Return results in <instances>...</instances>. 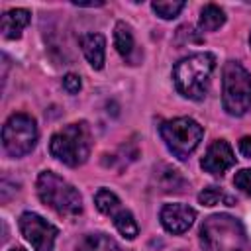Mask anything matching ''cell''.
I'll use <instances>...</instances> for the list:
<instances>
[{"label":"cell","instance_id":"6da1fadb","mask_svg":"<svg viewBox=\"0 0 251 251\" xmlns=\"http://www.w3.org/2000/svg\"><path fill=\"white\" fill-rule=\"evenodd\" d=\"M202 251H251V239L243 224L231 214L208 216L198 231Z\"/></svg>","mask_w":251,"mask_h":251},{"label":"cell","instance_id":"7a4b0ae2","mask_svg":"<svg viewBox=\"0 0 251 251\" xmlns=\"http://www.w3.org/2000/svg\"><path fill=\"white\" fill-rule=\"evenodd\" d=\"M214 69L216 57L212 53L204 51L182 57L173 67V82L176 92L188 100H202L208 92Z\"/></svg>","mask_w":251,"mask_h":251},{"label":"cell","instance_id":"3957f363","mask_svg":"<svg viewBox=\"0 0 251 251\" xmlns=\"http://www.w3.org/2000/svg\"><path fill=\"white\" fill-rule=\"evenodd\" d=\"M92 149V131L86 122H75L59 131H55L49 139V153L59 163L67 167H80L88 161Z\"/></svg>","mask_w":251,"mask_h":251},{"label":"cell","instance_id":"277c9868","mask_svg":"<svg viewBox=\"0 0 251 251\" xmlns=\"http://www.w3.org/2000/svg\"><path fill=\"white\" fill-rule=\"evenodd\" d=\"M35 190L39 200L63 218H75L82 212L80 192L53 171H41L37 175Z\"/></svg>","mask_w":251,"mask_h":251},{"label":"cell","instance_id":"5b68a950","mask_svg":"<svg viewBox=\"0 0 251 251\" xmlns=\"http://www.w3.org/2000/svg\"><path fill=\"white\" fill-rule=\"evenodd\" d=\"M222 104L235 118L251 110V73L237 61H226L222 69Z\"/></svg>","mask_w":251,"mask_h":251},{"label":"cell","instance_id":"8992f818","mask_svg":"<svg viewBox=\"0 0 251 251\" xmlns=\"http://www.w3.org/2000/svg\"><path fill=\"white\" fill-rule=\"evenodd\" d=\"M161 139L165 141L167 149L180 161L188 159V155L200 145L204 129L192 118H173L159 126Z\"/></svg>","mask_w":251,"mask_h":251},{"label":"cell","instance_id":"52a82bcc","mask_svg":"<svg viewBox=\"0 0 251 251\" xmlns=\"http://www.w3.org/2000/svg\"><path fill=\"white\" fill-rule=\"evenodd\" d=\"M37 124L29 114H12L2 127V145L10 157H24L31 153L37 143Z\"/></svg>","mask_w":251,"mask_h":251},{"label":"cell","instance_id":"ba28073f","mask_svg":"<svg viewBox=\"0 0 251 251\" xmlns=\"http://www.w3.org/2000/svg\"><path fill=\"white\" fill-rule=\"evenodd\" d=\"M18 227L33 251H53L59 229L35 212H24L18 220Z\"/></svg>","mask_w":251,"mask_h":251},{"label":"cell","instance_id":"9c48e42d","mask_svg":"<svg viewBox=\"0 0 251 251\" xmlns=\"http://www.w3.org/2000/svg\"><path fill=\"white\" fill-rule=\"evenodd\" d=\"M194 220H196L194 208H190V206H186V204H178V202H175V204H165V206L161 208V212H159V222H161V226H163L169 233H173V235H180V233L188 231V229L192 227Z\"/></svg>","mask_w":251,"mask_h":251},{"label":"cell","instance_id":"30bf717a","mask_svg":"<svg viewBox=\"0 0 251 251\" xmlns=\"http://www.w3.org/2000/svg\"><path fill=\"white\" fill-rule=\"evenodd\" d=\"M233 165H235V155H233L231 145L226 139H216L206 149V153H204V157L200 161V167L206 173L214 175V176H222Z\"/></svg>","mask_w":251,"mask_h":251},{"label":"cell","instance_id":"8fae6325","mask_svg":"<svg viewBox=\"0 0 251 251\" xmlns=\"http://www.w3.org/2000/svg\"><path fill=\"white\" fill-rule=\"evenodd\" d=\"M80 49L88 61V65L96 71H100L104 67L106 61V37L102 33H84L78 39Z\"/></svg>","mask_w":251,"mask_h":251},{"label":"cell","instance_id":"7c38bea8","mask_svg":"<svg viewBox=\"0 0 251 251\" xmlns=\"http://www.w3.org/2000/svg\"><path fill=\"white\" fill-rule=\"evenodd\" d=\"M31 14L25 8H12L2 16V35L4 39H18L24 27L29 24Z\"/></svg>","mask_w":251,"mask_h":251},{"label":"cell","instance_id":"4fadbf2b","mask_svg":"<svg viewBox=\"0 0 251 251\" xmlns=\"http://www.w3.org/2000/svg\"><path fill=\"white\" fill-rule=\"evenodd\" d=\"M226 24V14L220 6L216 4H206L200 10V18H198V27L202 31H216Z\"/></svg>","mask_w":251,"mask_h":251},{"label":"cell","instance_id":"5bb4252c","mask_svg":"<svg viewBox=\"0 0 251 251\" xmlns=\"http://www.w3.org/2000/svg\"><path fill=\"white\" fill-rule=\"evenodd\" d=\"M133 45H135V39H133L131 25L126 24V22H118L116 27H114V47H116V51L124 59H127L133 51Z\"/></svg>","mask_w":251,"mask_h":251},{"label":"cell","instance_id":"9a60e30c","mask_svg":"<svg viewBox=\"0 0 251 251\" xmlns=\"http://www.w3.org/2000/svg\"><path fill=\"white\" fill-rule=\"evenodd\" d=\"M165 173L157 171L155 176H157V184L163 192H182L184 186H186V180L182 178V175L173 169V167H167V165H161Z\"/></svg>","mask_w":251,"mask_h":251},{"label":"cell","instance_id":"2e32d148","mask_svg":"<svg viewBox=\"0 0 251 251\" xmlns=\"http://www.w3.org/2000/svg\"><path fill=\"white\" fill-rule=\"evenodd\" d=\"M76 251H120V247L106 233H88L80 239Z\"/></svg>","mask_w":251,"mask_h":251},{"label":"cell","instance_id":"e0dca14e","mask_svg":"<svg viewBox=\"0 0 251 251\" xmlns=\"http://www.w3.org/2000/svg\"><path fill=\"white\" fill-rule=\"evenodd\" d=\"M112 222H114V227L118 229V233L126 239H135L137 233H139V226L133 218V214L127 210V208H120L114 216H112Z\"/></svg>","mask_w":251,"mask_h":251},{"label":"cell","instance_id":"ac0fdd59","mask_svg":"<svg viewBox=\"0 0 251 251\" xmlns=\"http://www.w3.org/2000/svg\"><path fill=\"white\" fill-rule=\"evenodd\" d=\"M94 206L98 208V212H102L106 216H114L120 208H124L122 202H120V198L112 190H108V188H100L94 194Z\"/></svg>","mask_w":251,"mask_h":251},{"label":"cell","instance_id":"d6986e66","mask_svg":"<svg viewBox=\"0 0 251 251\" xmlns=\"http://www.w3.org/2000/svg\"><path fill=\"white\" fill-rule=\"evenodd\" d=\"M198 202H200L202 206H216V204H220V202H226V206H235V200H233L229 194H226L224 190H220L218 186H208V188H204V190L198 194Z\"/></svg>","mask_w":251,"mask_h":251},{"label":"cell","instance_id":"ffe728a7","mask_svg":"<svg viewBox=\"0 0 251 251\" xmlns=\"http://www.w3.org/2000/svg\"><path fill=\"white\" fill-rule=\"evenodd\" d=\"M184 8L182 0H173V2H151V10L163 18V20H173L180 14V10Z\"/></svg>","mask_w":251,"mask_h":251},{"label":"cell","instance_id":"44dd1931","mask_svg":"<svg viewBox=\"0 0 251 251\" xmlns=\"http://www.w3.org/2000/svg\"><path fill=\"white\" fill-rule=\"evenodd\" d=\"M233 186L251 196V169H241L233 176Z\"/></svg>","mask_w":251,"mask_h":251},{"label":"cell","instance_id":"7402d4cb","mask_svg":"<svg viewBox=\"0 0 251 251\" xmlns=\"http://www.w3.org/2000/svg\"><path fill=\"white\" fill-rule=\"evenodd\" d=\"M80 86H82V82H80V76H78V75L69 73V75L63 76V88H65L69 94H76V92L80 90Z\"/></svg>","mask_w":251,"mask_h":251},{"label":"cell","instance_id":"603a6c76","mask_svg":"<svg viewBox=\"0 0 251 251\" xmlns=\"http://www.w3.org/2000/svg\"><path fill=\"white\" fill-rule=\"evenodd\" d=\"M239 153L247 159H251V135H245L239 139Z\"/></svg>","mask_w":251,"mask_h":251},{"label":"cell","instance_id":"cb8c5ba5","mask_svg":"<svg viewBox=\"0 0 251 251\" xmlns=\"http://www.w3.org/2000/svg\"><path fill=\"white\" fill-rule=\"evenodd\" d=\"M8 251H25V249H24V247H20V245H16V247H10Z\"/></svg>","mask_w":251,"mask_h":251},{"label":"cell","instance_id":"d4e9b609","mask_svg":"<svg viewBox=\"0 0 251 251\" xmlns=\"http://www.w3.org/2000/svg\"><path fill=\"white\" fill-rule=\"evenodd\" d=\"M249 47H251V33H249Z\"/></svg>","mask_w":251,"mask_h":251}]
</instances>
